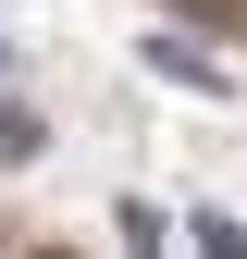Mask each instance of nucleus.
Here are the masks:
<instances>
[{"mask_svg":"<svg viewBox=\"0 0 247 259\" xmlns=\"http://www.w3.org/2000/svg\"><path fill=\"white\" fill-rule=\"evenodd\" d=\"M148 74L185 87V99H235V62H210L198 37H148Z\"/></svg>","mask_w":247,"mask_h":259,"instance_id":"f257e3e1","label":"nucleus"},{"mask_svg":"<svg viewBox=\"0 0 247 259\" xmlns=\"http://www.w3.org/2000/svg\"><path fill=\"white\" fill-rule=\"evenodd\" d=\"M185 235H198V259H247V222H235V210H210V222H185Z\"/></svg>","mask_w":247,"mask_h":259,"instance_id":"7ed1b4c3","label":"nucleus"},{"mask_svg":"<svg viewBox=\"0 0 247 259\" xmlns=\"http://www.w3.org/2000/svg\"><path fill=\"white\" fill-rule=\"evenodd\" d=\"M0 62H13V37H0Z\"/></svg>","mask_w":247,"mask_h":259,"instance_id":"20e7f679","label":"nucleus"},{"mask_svg":"<svg viewBox=\"0 0 247 259\" xmlns=\"http://www.w3.org/2000/svg\"><path fill=\"white\" fill-rule=\"evenodd\" d=\"M37 148H50V123H37V111H13V99H0V160H37Z\"/></svg>","mask_w":247,"mask_h":259,"instance_id":"f03ea898","label":"nucleus"}]
</instances>
